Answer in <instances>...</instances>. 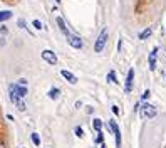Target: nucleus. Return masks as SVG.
Listing matches in <instances>:
<instances>
[{
	"label": "nucleus",
	"mask_w": 166,
	"mask_h": 148,
	"mask_svg": "<svg viewBox=\"0 0 166 148\" xmlns=\"http://www.w3.org/2000/svg\"><path fill=\"white\" fill-rule=\"evenodd\" d=\"M141 118L143 119H151L156 116V108L149 103H144V105H141V111H139Z\"/></svg>",
	"instance_id": "nucleus-1"
},
{
	"label": "nucleus",
	"mask_w": 166,
	"mask_h": 148,
	"mask_svg": "<svg viewBox=\"0 0 166 148\" xmlns=\"http://www.w3.org/2000/svg\"><path fill=\"white\" fill-rule=\"evenodd\" d=\"M106 42H108V29H102L101 34H99L98 40H96V44H94V51L98 52H102V49H104Z\"/></svg>",
	"instance_id": "nucleus-2"
},
{
	"label": "nucleus",
	"mask_w": 166,
	"mask_h": 148,
	"mask_svg": "<svg viewBox=\"0 0 166 148\" xmlns=\"http://www.w3.org/2000/svg\"><path fill=\"white\" fill-rule=\"evenodd\" d=\"M109 126H111L112 133H114V138H116V146L121 148V131H119V126H118V123L114 121V119H111L109 121Z\"/></svg>",
	"instance_id": "nucleus-3"
},
{
	"label": "nucleus",
	"mask_w": 166,
	"mask_h": 148,
	"mask_svg": "<svg viewBox=\"0 0 166 148\" xmlns=\"http://www.w3.org/2000/svg\"><path fill=\"white\" fill-rule=\"evenodd\" d=\"M40 56H42V59H44L45 62H49V64H52V66L57 64V56H55L52 51H49V49L42 51V54H40Z\"/></svg>",
	"instance_id": "nucleus-4"
},
{
	"label": "nucleus",
	"mask_w": 166,
	"mask_h": 148,
	"mask_svg": "<svg viewBox=\"0 0 166 148\" xmlns=\"http://www.w3.org/2000/svg\"><path fill=\"white\" fill-rule=\"evenodd\" d=\"M8 91L15 93L18 98H24V96L27 94V86H18V84H10V86H8Z\"/></svg>",
	"instance_id": "nucleus-5"
},
{
	"label": "nucleus",
	"mask_w": 166,
	"mask_h": 148,
	"mask_svg": "<svg viewBox=\"0 0 166 148\" xmlns=\"http://www.w3.org/2000/svg\"><path fill=\"white\" fill-rule=\"evenodd\" d=\"M133 81H134V69H129V71H128V77H126V84H124L126 93H131V91H133Z\"/></svg>",
	"instance_id": "nucleus-6"
},
{
	"label": "nucleus",
	"mask_w": 166,
	"mask_h": 148,
	"mask_svg": "<svg viewBox=\"0 0 166 148\" xmlns=\"http://www.w3.org/2000/svg\"><path fill=\"white\" fill-rule=\"evenodd\" d=\"M67 42L71 44L74 49H81V47H82V40H81L79 36H71V34H69V36H67Z\"/></svg>",
	"instance_id": "nucleus-7"
},
{
	"label": "nucleus",
	"mask_w": 166,
	"mask_h": 148,
	"mask_svg": "<svg viewBox=\"0 0 166 148\" xmlns=\"http://www.w3.org/2000/svg\"><path fill=\"white\" fill-rule=\"evenodd\" d=\"M61 74H62V77H64V79H67L71 84H76V83H77V77L74 76L72 72H69L67 69H62V71H61Z\"/></svg>",
	"instance_id": "nucleus-8"
},
{
	"label": "nucleus",
	"mask_w": 166,
	"mask_h": 148,
	"mask_svg": "<svg viewBox=\"0 0 166 148\" xmlns=\"http://www.w3.org/2000/svg\"><path fill=\"white\" fill-rule=\"evenodd\" d=\"M156 52H158V49H153L151 54H149V69L151 71L156 69Z\"/></svg>",
	"instance_id": "nucleus-9"
},
{
	"label": "nucleus",
	"mask_w": 166,
	"mask_h": 148,
	"mask_svg": "<svg viewBox=\"0 0 166 148\" xmlns=\"http://www.w3.org/2000/svg\"><path fill=\"white\" fill-rule=\"evenodd\" d=\"M49 98L51 99H59V94H61V89L59 88H52V89H49Z\"/></svg>",
	"instance_id": "nucleus-10"
},
{
	"label": "nucleus",
	"mask_w": 166,
	"mask_h": 148,
	"mask_svg": "<svg viewBox=\"0 0 166 148\" xmlns=\"http://www.w3.org/2000/svg\"><path fill=\"white\" fill-rule=\"evenodd\" d=\"M57 26H59V29L62 30V34H65V36H69V30H67V27H65V24H64V20H62V17H57Z\"/></svg>",
	"instance_id": "nucleus-11"
},
{
	"label": "nucleus",
	"mask_w": 166,
	"mask_h": 148,
	"mask_svg": "<svg viewBox=\"0 0 166 148\" xmlns=\"http://www.w3.org/2000/svg\"><path fill=\"white\" fill-rule=\"evenodd\" d=\"M92 126H94V130H96V131H102V121L99 118H94L92 119Z\"/></svg>",
	"instance_id": "nucleus-12"
},
{
	"label": "nucleus",
	"mask_w": 166,
	"mask_h": 148,
	"mask_svg": "<svg viewBox=\"0 0 166 148\" xmlns=\"http://www.w3.org/2000/svg\"><path fill=\"white\" fill-rule=\"evenodd\" d=\"M12 17V12L10 10H2L0 12V22H5Z\"/></svg>",
	"instance_id": "nucleus-13"
},
{
	"label": "nucleus",
	"mask_w": 166,
	"mask_h": 148,
	"mask_svg": "<svg viewBox=\"0 0 166 148\" xmlns=\"http://www.w3.org/2000/svg\"><path fill=\"white\" fill-rule=\"evenodd\" d=\"M151 32H153V30L149 29V27H148V29H144V30H143V32L139 34V39H141V40H144V39H148V37L151 36Z\"/></svg>",
	"instance_id": "nucleus-14"
},
{
	"label": "nucleus",
	"mask_w": 166,
	"mask_h": 148,
	"mask_svg": "<svg viewBox=\"0 0 166 148\" xmlns=\"http://www.w3.org/2000/svg\"><path fill=\"white\" fill-rule=\"evenodd\" d=\"M30 138H32V143L35 145V146H40V138H39V133H32V135H30Z\"/></svg>",
	"instance_id": "nucleus-15"
},
{
	"label": "nucleus",
	"mask_w": 166,
	"mask_h": 148,
	"mask_svg": "<svg viewBox=\"0 0 166 148\" xmlns=\"http://www.w3.org/2000/svg\"><path fill=\"white\" fill-rule=\"evenodd\" d=\"M108 81H109V83L118 84V81H116V72H114V71H109V74H108Z\"/></svg>",
	"instance_id": "nucleus-16"
},
{
	"label": "nucleus",
	"mask_w": 166,
	"mask_h": 148,
	"mask_svg": "<svg viewBox=\"0 0 166 148\" xmlns=\"http://www.w3.org/2000/svg\"><path fill=\"white\" fill-rule=\"evenodd\" d=\"M15 106H17V108H18V111H25V108H27V105H25V103H24V101H22V99H20V101H18V103H17V105H15Z\"/></svg>",
	"instance_id": "nucleus-17"
},
{
	"label": "nucleus",
	"mask_w": 166,
	"mask_h": 148,
	"mask_svg": "<svg viewBox=\"0 0 166 148\" xmlns=\"http://www.w3.org/2000/svg\"><path fill=\"white\" fill-rule=\"evenodd\" d=\"M149 96H151V91H149V89H146L144 93H143V96H141V99H143V101H146V99H148Z\"/></svg>",
	"instance_id": "nucleus-18"
},
{
	"label": "nucleus",
	"mask_w": 166,
	"mask_h": 148,
	"mask_svg": "<svg viewBox=\"0 0 166 148\" xmlns=\"http://www.w3.org/2000/svg\"><path fill=\"white\" fill-rule=\"evenodd\" d=\"M104 136H102V131H98V136H96V143H102Z\"/></svg>",
	"instance_id": "nucleus-19"
},
{
	"label": "nucleus",
	"mask_w": 166,
	"mask_h": 148,
	"mask_svg": "<svg viewBox=\"0 0 166 148\" xmlns=\"http://www.w3.org/2000/svg\"><path fill=\"white\" fill-rule=\"evenodd\" d=\"M76 135H77L79 138L84 136V131H82V128H81V126H76Z\"/></svg>",
	"instance_id": "nucleus-20"
},
{
	"label": "nucleus",
	"mask_w": 166,
	"mask_h": 148,
	"mask_svg": "<svg viewBox=\"0 0 166 148\" xmlns=\"http://www.w3.org/2000/svg\"><path fill=\"white\" fill-rule=\"evenodd\" d=\"M32 26L35 27L37 30H40V29H42V24H40V20H34V22H32Z\"/></svg>",
	"instance_id": "nucleus-21"
},
{
	"label": "nucleus",
	"mask_w": 166,
	"mask_h": 148,
	"mask_svg": "<svg viewBox=\"0 0 166 148\" xmlns=\"http://www.w3.org/2000/svg\"><path fill=\"white\" fill-rule=\"evenodd\" d=\"M17 84H18V86H27V79H25V77H20Z\"/></svg>",
	"instance_id": "nucleus-22"
},
{
	"label": "nucleus",
	"mask_w": 166,
	"mask_h": 148,
	"mask_svg": "<svg viewBox=\"0 0 166 148\" xmlns=\"http://www.w3.org/2000/svg\"><path fill=\"white\" fill-rule=\"evenodd\" d=\"M111 109H112V113H114V115H116V116L119 115V108H118V106H112V108H111Z\"/></svg>",
	"instance_id": "nucleus-23"
},
{
	"label": "nucleus",
	"mask_w": 166,
	"mask_h": 148,
	"mask_svg": "<svg viewBox=\"0 0 166 148\" xmlns=\"http://www.w3.org/2000/svg\"><path fill=\"white\" fill-rule=\"evenodd\" d=\"M18 26H20L22 29H25V22H24V20H18Z\"/></svg>",
	"instance_id": "nucleus-24"
},
{
	"label": "nucleus",
	"mask_w": 166,
	"mask_h": 148,
	"mask_svg": "<svg viewBox=\"0 0 166 148\" xmlns=\"http://www.w3.org/2000/svg\"><path fill=\"white\" fill-rule=\"evenodd\" d=\"M0 148H5V143H4V140H0Z\"/></svg>",
	"instance_id": "nucleus-25"
},
{
	"label": "nucleus",
	"mask_w": 166,
	"mask_h": 148,
	"mask_svg": "<svg viewBox=\"0 0 166 148\" xmlns=\"http://www.w3.org/2000/svg\"><path fill=\"white\" fill-rule=\"evenodd\" d=\"M55 2H57V4H61V0H55Z\"/></svg>",
	"instance_id": "nucleus-26"
},
{
	"label": "nucleus",
	"mask_w": 166,
	"mask_h": 148,
	"mask_svg": "<svg viewBox=\"0 0 166 148\" xmlns=\"http://www.w3.org/2000/svg\"><path fill=\"white\" fill-rule=\"evenodd\" d=\"M0 121H2V118H0Z\"/></svg>",
	"instance_id": "nucleus-27"
}]
</instances>
